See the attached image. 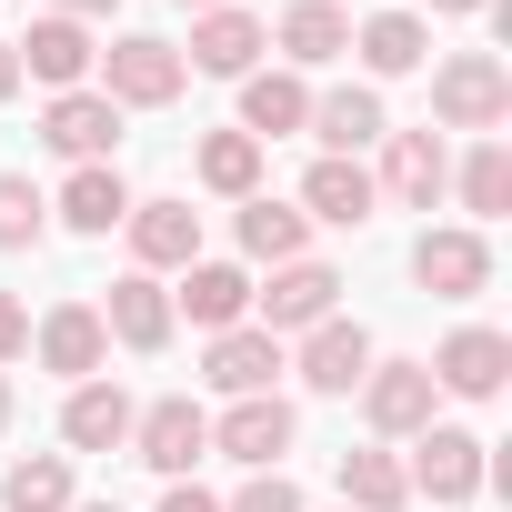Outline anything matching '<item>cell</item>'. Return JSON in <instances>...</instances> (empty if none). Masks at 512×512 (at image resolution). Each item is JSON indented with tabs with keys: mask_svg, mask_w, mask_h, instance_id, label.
<instances>
[{
	"mask_svg": "<svg viewBox=\"0 0 512 512\" xmlns=\"http://www.w3.org/2000/svg\"><path fill=\"white\" fill-rule=\"evenodd\" d=\"M302 121H312V81H302V71H251V81H241V121H231V131H251V141L272 151V141L302 131Z\"/></svg>",
	"mask_w": 512,
	"mask_h": 512,
	"instance_id": "obj_25",
	"label": "cell"
},
{
	"mask_svg": "<svg viewBox=\"0 0 512 512\" xmlns=\"http://www.w3.org/2000/svg\"><path fill=\"white\" fill-rule=\"evenodd\" d=\"M272 41H282L292 71H332L352 51V11H342V0H292V11L272 21Z\"/></svg>",
	"mask_w": 512,
	"mask_h": 512,
	"instance_id": "obj_23",
	"label": "cell"
},
{
	"mask_svg": "<svg viewBox=\"0 0 512 512\" xmlns=\"http://www.w3.org/2000/svg\"><path fill=\"white\" fill-rule=\"evenodd\" d=\"M31 352H41V372H61V382H101L111 332H101V312H91V302H61V312H41V322H31Z\"/></svg>",
	"mask_w": 512,
	"mask_h": 512,
	"instance_id": "obj_16",
	"label": "cell"
},
{
	"mask_svg": "<svg viewBox=\"0 0 512 512\" xmlns=\"http://www.w3.org/2000/svg\"><path fill=\"white\" fill-rule=\"evenodd\" d=\"M482 452H492L482 432H462V422H422V432H412V462H402V482H412L422 502L462 512V502L492 482V462H482Z\"/></svg>",
	"mask_w": 512,
	"mask_h": 512,
	"instance_id": "obj_3",
	"label": "cell"
},
{
	"mask_svg": "<svg viewBox=\"0 0 512 512\" xmlns=\"http://www.w3.org/2000/svg\"><path fill=\"white\" fill-rule=\"evenodd\" d=\"M11 51H21V81H41V91H91V61H101V41L61 11H41Z\"/></svg>",
	"mask_w": 512,
	"mask_h": 512,
	"instance_id": "obj_12",
	"label": "cell"
},
{
	"mask_svg": "<svg viewBox=\"0 0 512 512\" xmlns=\"http://www.w3.org/2000/svg\"><path fill=\"white\" fill-rule=\"evenodd\" d=\"M292 442H302V412H292L282 392H251V402H231V412L211 422V452H231L241 472H282Z\"/></svg>",
	"mask_w": 512,
	"mask_h": 512,
	"instance_id": "obj_8",
	"label": "cell"
},
{
	"mask_svg": "<svg viewBox=\"0 0 512 512\" xmlns=\"http://www.w3.org/2000/svg\"><path fill=\"white\" fill-rule=\"evenodd\" d=\"M51 211H61L71 231H91V241H101V231H121V221H131V181H121L111 161H81V171L61 181V201H51Z\"/></svg>",
	"mask_w": 512,
	"mask_h": 512,
	"instance_id": "obj_27",
	"label": "cell"
},
{
	"mask_svg": "<svg viewBox=\"0 0 512 512\" xmlns=\"http://www.w3.org/2000/svg\"><path fill=\"white\" fill-rule=\"evenodd\" d=\"M372 211H382V191H372V171H362V161H332V151H322V161L302 171V221H332V231H362Z\"/></svg>",
	"mask_w": 512,
	"mask_h": 512,
	"instance_id": "obj_20",
	"label": "cell"
},
{
	"mask_svg": "<svg viewBox=\"0 0 512 512\" xmlns=\"http://www.w3.org/2000/svg\"><path fill=\"white\" fill-rule=\"evenodd\" d=\"M221 512H302V492H292V472H251Z\"/></svg>",
	"mask_w": 512,
	"mask_h": 512,
	"instance_id": "obj_33",
	"label": "cell"
},
{
	"mask_svg": "<svg viewBox=\"0 0 512 512\" xmlns=\"http://www.w3.org/2000/svg\"><path fill=\"white\" fill-rule=\"evenodd\" d=\"M372 191L392 201V211H432L442 191H452V151H442V131L422 121V131H382V171H372Z\"/></svg>",
	"mask_w": 512,
	"mask_h": 512,
	"instance_id": "obj_6",
	"label": "cell"
},
{
	"mask_svg": "<svg viewBox=\"0 0 512 512\" xmlns=\"http://www.w3.org/2000/svg\"><path fill=\"white\" fill-rule=\"evenodd\" d=\"M231 231H241V262H272V272H282V262H312V221H302V201L251 191Z\"/></svg>",
	"mask_w": 512,
	"mask_h": 512,
	"instance_id": "obj_24",
	"label": "cell"
},
{
	"mask_svg": "<svg viewBox=\"0 0 512 512\" xmlns=\"http://www.w3.org/2000/svg\"><path fill=\"white\" fill-rule=\"evenodd\" d=\"M41 141L81 171V161H111L121 151V111L101 101V91H51V111H41Z\"/></svg>",
	"mask_w": 512,
	"mask_h": 512,
	"instance_id": "obj_19",
	"label": "cell"
},
{
	"mask_svg": "<svg viewBox=\"0 0 512 512\" xmlns=\"http://www.w3.org/2000/svg\"><path fill=\"white\" fill-rule=\"evenodd\" d=\"M181 11H191V21H201V11H221V0H181Z\"/></svg>",
	"mask_w": 512,
	"mask_h": 512,
	"instance_id": "obj_40",
	"label": "cell"
},
{
	"mask_svg": "<svg viewBox=\"0 0 512 512\" xmlns=\"http://www.w3.org/2000/svg\"><path fill=\"white\" fill-rule=\"evenodd\" d=\"M191 181L221 191V201H251V191H262V141H251V131H211L191 151Z\"/></svg>",
	"mask_w": 512,
	"mask_h": 512,
	"instance_id": "obj_30",
	"label": "cell"
},
{
	"mask_svg": "<svg viewBox=\"0 0 512 512\" xmlns=\"http://www.w3.org/2000/svg\"><path fill=\"white\" fill-rule=\"evenodd\" d=\"M51 231V201L31 191V171H0V251H41Z\"/></svg>",
	"mask_w": 512,
	"mask_h": 512,
	"instance_id": "obj_32",
	"label": "cell"
},
{
	"mask_svg": "<svg viewBox=\"0 0 512 512\" xmlns=\"http://www.w3.org/2000/svg\"><path fill=\"white\" fill-rule=\"evenodd\" d=\"M452 191H462V211H472V231L512 211V151H502V131H492V141H472V151L452 161Z\"/></svg>",
	"mask_w": 512,
	"mask_h": 512,
	"instance_id": "obj_29",
	"label": "cell"
},
{
	"mask_svg": "<svg viewBox=\"0 0 512 512\" xmlns=\"http://www.w3.org/2000/svg\"><path fill=\"white\" fill-rule=\"evenodd\" d=\"M282 352H292V372H302L312 392H362V372H372V332H362V322H342V312H332V322H312V332H302V342H282Z\"/></svg>",
	"mask_w": 512,
	"mask_h": 512,
	"instance_id": "obj_17",
	"label": "cell"
},
{
	"mask_svg": "<svg viewBox=\"0 0 512 512\" xmlns=\"http://www.w3.org/2000/svg\"><path fill=\"white\" fill-rule=\"evenodd\" d=\"M201 452H211V412H201L191 392H161V402L131 412V462H151L161 482H191Z\"/></svg>",
	"mask_w": 512,
	"mask_h": 512,
	"instance_id": "obj_4",
	"label": "cell"
},
{
	"mask_svg": "<svg viewBox=\"0 0 512 512\" xmlns=\"http://www.w3.org/2000/svg\"><path fill=\"white\" fill-rule=\"evenodd\" d=\"M11 91H21V51H11V41H0V101H11Z\"/></svg>",
	"mask_w": 512,
	"mask_h": 512,
	"instance_id": "obj_37",
	"label": "cell"
},
{
	"mask_svg": "<svg viewBox=\"0 0 512 512\" xmlns=\"http://www.w3.org/2000/svg\"><path fill=\"white\" fill-rule=\"evenodd\" d=\"M302 131H312L332 161H362L392 121H382V91H372V81H342V91H312V121H302Z\"/></svg>",
	"mask_w": 512,
	"mask_h": 512,
	"instance_id": "obj_18",
	"label": "cell"
},
{
	"mask_svg": "<svg viewBox=\"0 0 512 512\" xmlns=\"http://www.w3.org/2000/svg\"><path fill=\"white\" fill-rule=\"evenodd\" d=\"M71 512H121V502H71Z\"/></svg>",
	"mask_w": 512,
	"mask_h": 512,
	"instance_id": "obj_41",
	"label": "cell"
},
{
	"mask_svg": "<svg viewBox=\"0 0 512 512\" xmlns=\"http://www.w3.org/2000/svg\"><path fill=\"white\" fill-rule=\"evenodd\" d=\"M121 231H131V272H151V282L201 262V211H191V201H131Z\"/></svg>",
	"mask_w": 512,
	"mask_h": 512,
	"instance_id": "obj_13",
	"label": "cell"
},
{
	"mask_svg": "<svg viewBox=\"0 0 512 512\" xmlns=\"http://www.w3.org/2000/svg\"><path fill=\"white\" fill-rule=\"evenodd\" d=\"M412 282H422L432 302H472V292H492V241H482L472 221L422 231V241H412Z\"/></svg>",
	"mask_w": 512,
	"mask_h": 512,
	"instance_id": "obj_7",
	"label": "cell"
},
{
	"mask_svg": "<svg viewBox=\"0 0 512 512\" xmlns=\"http://www.w3.org/2000/svg\"><path fill=\"white\" fill-rule=\"evenodd\" d=\"M422 372H432V392H452V402H502V382H512V342H502L492 322H462Z\"/></svg>",
	"mask_w": 512,
	"mask_h": 512,
	"instance_id": "obj_9",
	"label": "cell"
},
{
	"mask_svg": "<svg viewBox=\"0 0 512 512\" xmlns=\"http://www.w3.org/2000/svg\"><path fill=\"white\" fill-rule=\"evenodd\" d=\"M502 121H512V71H502V51H452V61L432 71V131L492 141Z\"/></svg>",
	"mask_w": 512,
	"mask_h": 512,
	"instance_id": "obj_1",
	"label": "cell"
},
{
	"mask_svg": "<svg viewBox=\"0 0 512 512\" xmlns=\"http://www.w3.org/2000/svg\"><path fill=\"white\" fill-rule=\"evenodd\" d=\"M272 51V31L241 11V0H221V11H201L191 21V51H181V71H211V81H251V61Z\"/></svg>",
	"mask_w": 512,
	"mask_h": 512,
	"instance_id": "obj_14",
	"label": "cell"
},
{
	"mask_svg": "<svg viewBox=\"0 0 512 512\" xmlns=\"http://www.w3.org/2000/svg\"><path fill=\"white\" fill-rule=\"evenodd\" d=\"M292 372V352L262 332V322H241V332H211V352H201V382L221 392V402H251V392H272Z\"/></svg>",
	"mask_w": 512,
	"mask_h": 512,
	"instance_id": "obj_11",
	"label": "cell"
},
{
	"mask_svg": "<svg viewBox=\"0 0 512 512\" xmlns=\"http://www.w3.org/2000/svg\"><path fill=\"white\" fill-rule=\"evenodd\" d=\"M332 312H342V272H332V262H282L272 292H251V322H262L272 342H302V332L332 322Z\"/></svg>",
	"mask_w": 512,
	"mask_h": 512,
	"instance_id": "obj_5",
	"label": "cell"
},
{
	"mask_svg": "<svg viewBox=\"0 0 512 512\" xmlns=\"http://www.w3.org/2000/svg\"><path fill=\"white\" fill-rule=\"evenodd\" d=\"M432 402H442V392H432L422 362H372V372H362V422H372V442H412L422 422H442Z\"/></svg>",
	"mask_w": 512,
	"mask_h": 512,
	"instance_id": "obj_10",
	"label": "cell"
},
{
	"mask_svg": "<svg viewBox=\"0 0 512 512\" xmlns=\"http://www.w3.org/2000/svg\"><path fill=\"white\" fill-rule=\"evenodd\" d=\"M91 71H101L91 91H101L111 111H171V101H181V81H191V71H181V51H171V41H151V31H121Z\"/></svg>",
	"mask_w": 512,
	"mask_h": 512,
	"instance_id": "obj_2",
	"label": "cell"
},
{
	"mask_svg": "<svg viewBox=\"0 0 512 512\" xmlns=\"http://www.w3.org/2000/svg\"><path fill=\"white\" fill-rule=\"evenodd\" d=\"M51 11H61V21H81V31H91V21H111V11H121V0H51Z\"/></svg>",
	"mask_w": 512,
	"mask_h": 512,
	"instance_id": "obj_36",
	"label": "cell"
},
{
	"mask_svg": "<svg viewBox=\"0 0 512 512\" xmlns=\"http://www.w3.org/2000/svg\"><path fill=\"white\" fill-rule=\"evenodd\" d=\"M432 11H442V21H462V11H492V0H432Z\"/></svg>",
	"mask_w": 512,
	"mask_h": 512,
	"instance_id": "obj_38",
	"label": "cell"
},
{
	"mask_svg": "<svg viewBox=\"0 0 512 512\" xmlns=\"http://www.w3.org/2000/svg\"><path fill=\"white\" fill-rule=\"evenodd\" d=\"M352 51H362L372 81H402V71L432 61V21H422V11H372V21L352 31Z\"/></svg>",
	"mask_w": 512,
	"mask_h": 512,
	"instance_id": "obj_26",
	"label": "cell"
},
{
	"mask_svg": "<svg viewBox=\"0 0 512 512\" xmlns=\"http://www.w3.org/2000/svg\"><path fill=\"white\" fill-rule=\"evenodd\" d=\"M31 352V302H11V292H0V372H11Z\"/></svg>",
	"mask_w": 512,
	"mask_h": 512,
	"instance_id": "obj_34",
	"label": "cell"
},
{
	"mask_svg": "<svg viewBox=\"0 0 512 512\" xmlns=\"http://www.w3.org/2000/svg\"><path fill=\"white\" fill-rule=\"evenodd\" d=\"M342 512H402L412 502V482H402V452L392 442H362V452H342Z\"/></svg>",
	"mask_w": 512,
	"mask_h": 512,
	"instance_id": "obj_28",
	"label": "cell"
},
{
	"mask_svg": "<svg viewBox=\"0 0 512 512\" xmlns=\"http://www.w3.org/2000/svg\"><path fill=\"white\" fill-rule=\"evenodd\" d=\"M71 502H81L71 452H31V462H11V472H0V512H71Z\"/></svg>",
	"mask_w": 512,
	"mask_h": 512,
	"instance_id": "obj_31",
	"label": "cell"
},
{
	"mask_svg": "<svg viewBox=\"0 0 512 512\" xmlns=\"http://www.w3.org/2000/svg\"><path fill=\"white\" fill-rule=\"evenodd\" d=\"M0 432H11V372H0Z\"/></svg>",
	"mask_w": 512,
	"mask_h": 512,
	"instance_id": "obj_39",
	"label": "cell"
},
{
	"mask_svg": "<svg viewBox=\"0 0 512 512\" xmlns=\"http://www.w3.org/2000/svg\"><path fill=\"white\" fill-rule=\"evenodd\" d=\"M251 292H262V282H251L241 262H191L181 292H171V322H191V332H241V322H251Z\"/></svg>",
	"mask_w": 512,
	"mask_h": 512,
	"instance_id": "obj_15",
	"label": "cell"
},
{
	"mask_svg": "<svg viewBox=\"0 0 512 512\" xmlns=\"http://www.w3.org/2000/svg\"><path fill=\"white\" fill-rule=\"evenodd\" d=\"M131 392L121 382H71V402H61V442L71 452H131Z\"/></svg>",
	"mask_w": 512,
	"mask_h": 512,
	"instance_id": "obj_22",
	"label": "cell"
},
{
	"mask_svg": "<svg viewBox=\"0 0 512 512\" xmlns=\"http://www.w3.org/2000/svg\"><path fill=\"white\" fill-rule=\"evenodd\" d=\"M161 512H221V492H201V482H171V492H161Z\"/></svg>",
	"mask_w": 512,
	"mask_h": 512,
	"instance_id": "obj_35",
	"label": "cell"
},
{
	"mask_svg": "<svg viewBox=\"0 0 512 512\" xmlns=\"http://www.w3.org/2000/svg\"><path fill=\"white\" fill-rule=\"evenodd\" d=\"M91 312H101V332H111L121 352H161V342H171V292H161L151 272H121L111 302H91Z\"/></svg>",
	"mask_w": 512,
	"mask_h": 512,
	"instance_id": "obj_21",
	"label": "cell"
}]
</instances>
